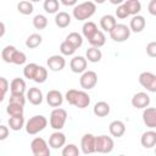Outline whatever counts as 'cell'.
<instances>
[{"mask_svg": "<svg viewBox=\"0 0 156 156\" xmlns=\"http://www.w3.org/2000/svg\"><path fill=\"white\" fill-rule=\"evenodd\" d=\"M29 1H32V2H38V1H40V0H29Z\"/></svg>", "mask_w": 156, "mask_h": 156, "instance_id": "cell-52", "label": "cell"}, {"mask_svg": "<svg viewBox=\"0 0 156 156\" xmlns=\"http://www.w3.org/2000/svg\"><path fill=\"white\" fill-rule=\"evenodd\" d=\"M55 24L58 28H66L71 24V16L65 12V11H60L56 13L55 16Z\"/></svg>", "mask_w": 156, "mask_h": 156, "instance_id": "cell-23", "label": "cell"}, {"mask_svg": "<svg viewBox=\"0 0 156 156\" xmlns=\"http://www.w3.org/2000/svg\"><path fill=\"white\" fill-rule=\"evenodd\" d=\"M108 130H110V134L115 138H121L124 133H126V124L119 121V119H116V121H112L108 126Z\"/></svg>", "mask_w": 156, "mask_h": 156, "instance_id": "cell-18", "label": "cell"}, {"mask_svg": "<svg viewBox=\"0 0 156 156\" xmlns=\"http://www.w3.org/2000/svg\"><path fill=\"white\" fill-rule=\"evenodd\" d=\"M98 83V74L94 71H85L79 78V84L84 90L93 89Z\"/></svg>", "mask_w": 156, "mask_h": 156, "instance_id": "cell-9", "label": "cell"}, {"mask_svg": "<svg viewBox=\"0 0 156 156\" xmlns=\"http://www.w3.org/2000/svg\"><path fill=\"white\" fill-rule=\"evenodd\" d=\"M4 33H5V24H4V23H1V34H0V35L2 37V35H4Z\"/></svg>", "mask_w": 156, "mask_h": 156, "instance_id": "cell-50", "label": "cell"}, {"mask_svg": "<svg viewBox=\"0 0 156 156\" xmlns=\"http://www.w3.org/2000/svg\"><path fill=\"white\" fill-rule=\"evenodd\" d=\"M65 144H66V135L60 130L51 133V135L49 136V145L52 149H60Z\"/></svg>", "mask_w": 156, "mask_h": 156, "instance_id": "cell-17", "label": "cell"}, {"mask_svg": "<svg viewBox=\"0 0 156 156\" xmlns=\"http://www.w3.org/2000/svg\"><path fill=\"white\" fill-rule=\"evenodd\" d=\"M66 101L72 105L76 106L78 108H85L89 106L90 104V96L87 91L84 90H77V89H69L66 95H65Z\"/></svg>", "mask_w": 156, "mask_h": 156, "instance_id": "cell-1", "label": "cell"}, {"mask_svg": "<svg viewBox=\"0 0 156 156\" xmlns=\"http://www.w3.org/2000/svg\"><path fill=\"white\" fill-rule=\"evenodd\" d=\"M66 40L69 41L76 49H79V48L83 45V37H82L79 33H77V32L69 33V34L66 37Z\"/></svg>", "mask_w": 156, "mask_h": 156, "instance_id": "cell-32", "label": "cell"}, {"mask_svg": "<svg viewBox=\"0 0 156 156\" xmlns=\"http://www.w3.org/2000/svg\"><path fill=\"white\" fill-rule=\"evenodd\" d=\"M48 126V119L43 115H35L30 117L26 123V132L30 135L38 134L39 132L44 130Z\"/></svg>", "mask_w": 156, "mask_h": 156, "instance_id": "cell-3", "label": "cell"}, {"mask_svg": "<svg viewBox=\"0 0 156 156\" xmlns=\"http://www.w3.org/2000/svg\"><path fill=\"white\" fill-rule=\"evenodd\" d=\"M46 78H48V69L45 67H43V66H39L33 80L35 83H39L40 84V83H44L46 80Z\"/></svg>", "mask_w": 156, "mask_h": 156, "instance_id": "cell-39", "label": "cell"}, {"mask_svg": "<svg viewBox=\"0 0 156 156\" xmlns=\"http://www.w3.org/2000/svg\"><path fill=\"white\" fill-rule=\"evenodd\" d=\"M16 50H17V49H16L13 45H7V46H5V48L2 49V51H1V57H2V60H4L6 63H11L12 57H13V54H15Z\"/></svg>", "mask_w": 156, "mask_h": 156, "instance_id": "cell-35", "label": "cell"}, {"mask_svg": "<svg viewBox=\"0 0 156 156\" xmlns=\"http://www.w3.org/2000/svg\"><path fill=\"white\" fill-rule=\"evenodd\" d=\"M139 84L147 91L156 93V74L151 72H141L139 74Z\"/></svg>", "mask_w": 156, "mask_h": 156, "instance_id": "cell-8", "label": "cell"}, {"mask_svg": "<svg viewBox=\"0 0 156 156\" xmlns=\"http://www.w3.org/2000/svg\"><path fill=\"white\" fill-rule=\"evenodd\" d=\"M146 54L150 57H155L156 58V41H150L146 45Z\"/></svg>", "mask_w": 156, "mask_h": 156, "instance_id": "cell-45", "label": "cell"}, {"mask_svg": "<svg viewBox=\"0 0 156 156\" xmlns=\"http://www.w3.org/2000/svg\"><path fill=\"white\" fill-rule=\"evenodd\" d=\"M95 139L96 136L90 134V133H87L82 136L80 139V149L83 151V154L85 155H89V154H94L96 152V149H95Z\"/></svg>", "mask_w": 156, "mask_h": 156, "instance_id": "cell-10", "label": "cell"}, {"mask_svg": "<svg viewBox=\"0 0 156 156\" xmlns=\"http://www.w3.org/2000/svg\"><path fill=\"white\" fill-rule=\"evenodd\" d=\"M41 41H43L41 35L38 33H33L26 39V46L28 49H35L41 44Z\"/></svg>", "mask_w": 156, "mask_h": 156, "instance_id": "cell-31", "label": "cell"}, {"mask_svg": "<svg viewBox=\"0 0 156 156\" xmlns=\"http://www.w3.org/2000/svg\"><path fill=\"white\" fill-rule=\"evenodd\" d=\"M117 24V21H116V17L112 16V15H104L101 18H100V27L102 28V30L105 32H111L115 26Z\"/></svg>", "mask_w": 156, "mask_h": 156, "instance_id": "cell-21", "label": "cell"}, {"mask_svg": "<svg viewBox=\"0 0 156 156\" xmlns=\"http://www.w3.org/2000/svg\"><path fill=\"white\" fill-rule=\"evenodd\" d=\"M123 4L126 5L129 15H132V16L138 15L141 10V4H140L139 0H126Z\"/></svg>", "mask_w": 156, "mask_h": 156, "instance_id": "cell-29", "label": "cell"}, {"mask_svg": "<svg viewBox=\"0 0 156 156\" xmlns=\"http://www.w3.org/2000/svg\"><path fill=\"white\" fill-rule=\"evenodd\" d=\"M76 48L69 43V41H67V40H63L62 43H61V45H60V51H61V54L62 55H65V56H71V55H73L74 52H76Z\"/></svg>", "mask_w": 156, "mask_h": 156, "instance_id": "cell-38", "label": "cell"}, {"mask_svg": "<svg viewBox=\"0 0 156 156\" xmlns=\"http://www.w3.org/2000/svg\"><path fill=\"white\" fill-rule=\"evenodd\" d=\"M50 145L45 139L37 136L30 141V150L34 156H50Z\"/></svg>", "mask_w": 156, "mask_h": 156, "instance_id": "cell-6", "label": "cell"}, {"mask_svg": "<svg viewBox=\"0 0 156 156\" xmlns=\"http://www.w3.org/2000/svg\"><path fill=\"white\" fill-rule=\"evenodd\" d=\"M145 26H146V21H145V18H144L141 15H135V16H133V18L130 20V23H129V28H130V30L134 32V33H140V32H143L144 28H145Z\"/></svg>", "mask_w": 156, "mask_h": 156, "instance_id": "cell-19", "label": "cell"}, {"mask_svg": "<svg viewBox=\"0 0 156 156\" xmlns=\"http://www.w3.org/2000/svg\"><path fill=\"white\" fill-rule=\"evenodd\" d=\"M93 112L98 117H105L110 113V105L106 101H98L93 107Z\"/></svg>", "mask_w": 156, "mask_h": 156, "instance_id": "cell-24", "label": "cell"}, {"mask_svg": "<svg viewBox=\"0 0 156 156\" xmlns=\"http://www.w3.org/2000/svg\"><path fill=\"white\" fill-rule=\"evenodd\" d=\"M46 63H48L49 69H51L54 72H60V71H62L65 68L66 60H65V57L62 55H52V56H50L48 58Z\"/></svg>", "mask_w": 156, "mask_h": 156, "instance_id": "cell-11", "label": "cell"}, {"mask_svg": "<svg viewBox=\"0 0 156 156\" xmlns=\"http://www.w3.org/2000/svg\"><path fill=\"white\" fill-rule=\"evenodd\" d=\"M87 65H88V60H87V57H83V56H74L69 62V67H71V71L73 73L85 72Z\"/></svg>", "mask_w": 156, "mask_h": 156, "instance_id": "cell-12", "label": "cell"}, {"mask_svg": "<svg viewBox=\"0 0 156 156\" xmlns=\"http://www.w3.org/2000/svg\"><path fill=\"white\" fill-rule=\"evenodd\" d=\"M155 154H156V145H155Z\"/></svg>", "mask_w": 156, "mask_h": 156, "instance_id": "cell-53", "label": "cell"}, {"mask_svg": "<svg viewBox=\"0 0 156 156\" xmlns=\"http://www.w3.org/2000/svg\"><path fill=\"white\" fill-rule=\"evenodd\" d=\"M140 144L145 149L155 147V145H156V132L152 130V129L144 132L141 134V138H140Z\"/></svg>", "mask_w": 156, "mask_h": 156, "instance_id": "cell-16", "label": "cell"}, {"mask_svg": "<svg viewBox=\"0 0 156 156\" xmlns=\"http://www.w3.org/2000/svg\"><path fill=\"white\" fill-rule=\"evenodd\" d=\"M24 126V117L23 115L22 116H10L9 118V127L10 129L17 132V130H21Z\"/></svg>", "mask_w": 156, "mask_h": 156, "instance_id": "cell-27", "label": "cell"}, {"mask_svg": "<svg viewBox=\"0 0 156 156\" xmlns=\"http://www.w3.org/2000/svg\"><path fill=\"white\" fill-rule=\"evenodd\" d=\"M0 83H1V98H0V100L2 101L5 95H6V93H7V90H9V88H10V84H9V82H7V79L5 77L0 78Z\"/></svg>", "mask_w": 156, "mask_h": 156, "instance_id": "cell-44", "label": "cell"}, {"mask_svg": "<svg viewBox=\"0 0 156 156\" xmlns=\"http://www.w3.org/2000/svg\"><path fill=\"white\" fill-rule=\"evenodd\" d=\"M132 105L135 108H146L150 105V96L144 91H139L133 95Z\"/></svg>", "mask_w": 156, "mask_h": 156, "instance_id": "cell-13", "label": "cell"}, {"mask_svg": "<svg viewBox=\"0 0 156 156\" xmlns=\"http://www.w3.org/2000/svg\"><path fill=\"white\" fill-rule=\"evenodd\" d=\"M27 99L32 105H40L43 102V93L39 88L32 87L27 91Z\"/></svg>", "mask_w": 156, "mask_h": 156, "instance_id": "cell-20", "label": "cell"}, {"mask_svg": "<svg viewBox=\"0 0 156 156\" xmlns=\"http://www.w3.org/2000/svg\"><path fill=\"white\" fill-rule=\"evenodd\" d=\"M79 149L77 145L74 144H67L63 149H62V155L63 156H78L79 155Z\"/></svg>", "mask_w": 156, "mask_h": 156, "instance_id": "cell-40", "label": "cell"}, {"mask_svg": "<svg viewBox=\"0 0 156 156\" xmlns=\"http://www.w3.org/2000/svg\"><path fill=\"white\" fill-rule=\"evenodd\" d=\"M6 112L9 113V116H22L23 115V106L18 105V104L9 102V105L6 107Z\"/></svg>", "mask_w": 156, "mask_h": 156, "instance_id": "cell-37", "label": "cell"}, {"mask_svg": "<svg viewBox=\"0 0 156 156\" xmlns=\"http://www.w3.org/2000/svg\"><path fill=\"white\" fill-rule=\"evenodd\" d=\"M143 122L150 129L156 128V107L144 108V111H143Z\"/></svg>", "mask_w": 156, "mask_h": 156, "instance_id": "cell-14", "label": "cell"}, {"mask_svg": "<svg viewBox=\"0 0 156 156\" xmlns=\"http://www.w3.org/2000/svg\"><path fill=\"white\" fill-rule=\"evenodd\" d=\"M67 119V111L61 107H55L50 113V127L55 130H61Z\"/></svg>", "mask_w": 156, "mask_h": 156, "instance_id": "cell-4", "label": "cell"}, {"mask_svg": "<svg viewBox=\"0 0 156 156\" xmlns=\"http://www.w3.org/2000/svg\"><path fill=\"white\" fill-rule=\"evenodd\" d=\"M112 5H121V4H123L126 0H108Z\"/></svg>", "mask_w": 156, "mask_h": 156, "instance_id": "cell-49", "label": "cell"}, {"mask_svg": "<svg viewBox=\"0 0 156 156\" xmlns=\"http://www.w3.org/2000/svg\"><path fill=\"white\" fill-rule=\"evenodd\" d=\"M46 102L51 107H60L62 105V102H63L62 93L60 90H56V89L49 90L48 94H46Z\"/></svg>", "mask_w": 156, "mask_h": 156, "instance_id": "cell-15", "label": "cell"}, {"mask_svg": "<svg viewBox=\"0 0 156 156\" xmlns=\"http://www.w3.org/2000/svg\"><path fill=\"white\" fill-rule=\"evenodd\" d=\"M43 7L48 13H57L60 10V2L58 0H45Z\"/></svg>", "mask_w": 156, "mask_h": 156, "instance_id": "cell-34", "label": "cell"}, {"mask_svg": "<svg viewBox=\"0 0 156 156\" xmlns=\"http://www.w3.org/2000/svg\"><path fill=\"white\" fill-rule=\"evenodd\" d=\"M96 11V4L94 1H84L73 7L72 15L78 21L89 20Z\"/></svg>", "mask_w": 156, "mask_h": 156, "instance_id": "cell-2", "label": "cell"}, {"mask_svg": "<svg viewBox=\"0 0 156 156\" xmlns=\"http://www.w3.org/2000/svg\"><path fill=\"white\" fill-rule=\"evenodd\" d=\"M33 10H34L33 4H32V1H29V0H22V1H20V2L17 4V11H18L21 15H24V16L30 15V13L33 12Z\"/></svg>", "mask_w": 156, "mask_h": 156, "instance_id": "cell-30", "label": "cell"}, {"mask_svg": "<svg viewBox=\"0 0 156 156\" xmlns=\"http://www.w3.org/2000/svg\"><path fill=\"white\" fill-rule=\"evenodd\" d=\"M60 1L65 6H74L78 2V0H60Z\"/></svg>", "mask_w": 156, "mask_h": 156, "instance_id": "cell-48", "label": "cell"}, {"mask_svg": "<svg viewBox=\"0 0 156 156\" xmlns=\"http://www.w3.org/2000/svg\"><path fill=\"white\" fill-rule=\"evenodd\" d=\"M88 41H89V44H90L91 46L101 48V46L105 45V43H106V37H105V34H104L102 30H98L91 38L88 39Z\"/></svg>", "mask_w": 156, "mask_h": 156, "instance_id": "cell-26", "label": "cell"}, {"mask_svg": "<svg viewBox=\"0 0 156 156\" xmlns=\"http://www.w3.org/2000/svg\"><path fill=\"white\" fill-rule=\"evenodd\" d=\"M85 57H87V60H88L89 62L95 63V62H99V61L101 60L102 52H101V50H100L99 48L91 46V48L87 49V51H85Z\"/></svg>", "mask_w": 156, "mask_h": 156, "instance_id": "cell-25", "label": "cell"}, {"mask_svg": "<svg viewBox=\"0 0 156 156\" xmlns=\"http://www.w3.org/2000/svg\"><path fill=\"white\" fill-rule=\"evenodd\" d=\"M9 133H10L9 128H7L6 126L1 124V126H0V140H5V139L9 136Z\"/></svg>", "mask_w": 156, "mask_h": 156, "instance_id": "cell-46", "label": "cell"}, {"mask_svg": "<svg viewBox=\"0 0 156 156\" xmlns=\"http://www.w3.org/2000/svg\"><path fill=\"white\" fill-rule=\"evenodd\" d=\"M26 61H27V56H26V54L22 52V51H20V50H16L15 54H13V57H12L11 63H15V65L21 66V65L26 63Z\"/></svg>", "mask_w": 156, "mask_h": 156, "instance_id": "cell-41", "label": "cell"}, {"mask_svg": "<svg viewBox=\"0 0 156 156\" xmlns=\"http://www.w3.org/2000/svg\"><path fill=\"white\" fill-rule=\"evenodd\" d=\"M33 26L35 29H45L48 26V18L44 15H35L33 17Z\"/></svg>", "mask_w": 156, "mask_h": 156, "instance_id": "cell-36", "label": "cell"}, {"mask_svg": "<svg viewBox=\"0 0 156 156\" xmlns=\"http://www.w3.org/2000/svg\"><path fill=\"white\" fill-rule=\"evenodd\" d=\"M38 67H39V65H37V63H34V62H32V63H27L26 66H24V68H23V76L27 78V79H34V77H35V73H37V71H38Z\"/></svg>", "mask_w": 156, "mask_h": 156, "instance_id": "cell-33", "label": "cell"}, {"mask_svg": "<svg viewBox=\"0 0 156 156\" xmlns=\"http://www.w3.org/2000/svg\"><path fill=\"white\" fill-rule=\"evenodd\" d=\"M98 30H99V29H98V26H96L94 22H91V21L85 22V23L83 24V27H82V32H83V35H84L85 39L91 38Z\"/></svg>", "mask_w": 156, "mask_h": 156, "instance_id": "cell-28", "label": "cell"}, {"mask_svg": "<svg viewBox=\"0 0 156 156\" xmlns=\"http://www.w3.org/2000/svg\"><path fill=\"white\" fill-rule=\"evenodd\" d=\"M9 102H11V104H18V105L24 106L26 98H24L23 94H11L10 98H9Z\"/></svg>", "mask_w": 156, "mask_h": 156, "instance_id": "cell-42", "label": "cell"}, {"mask_svg": "<svg viewBox=\"0 0 156 156\" xmlns=\"http://www.w3.org/2000/svg\"><path fill=\"white\" fill-rule=\"evenodd\" d=\"M113 146H115V143H113V139L111 136H107V135H98L96 139H95V149H96V152H100V154H108L113 150Z\"/></svg>", "mask_w": 156, "mask_h": 156, "instance_id": "cell-7", "label": "cell"}, {"mask_svg": "<svg viewBox=\"0 0 156 156\" xmlns=\"http://www.w3.org/2000/svg\"><path fill=\"white\" fill-rule=\"evenodd\" d=\"M106 0H94V2L95 4H98V5H101V4H104Z\"/></svg>", "mask_w": 156, "mask_h": 156, "instance_id": "cell-51", "label": "cell"}, {"mask_svg": "<svg viewBox=\"0 0 156 156\" xmlns=\"http://www.w3.org/2000/svg\"><path fill=\"white\" fill-rule=\"evenodd\" d=\"M11 94H24L26 91V82L22 78H15L10 83Z\"/></svg>", "mask_w": 156, "mask_h": 156, "instance_id": "cell-22", "label": "cell"}, {"mask_svg": "<svg viewBox=\"0 0 156 156\" xmlns=\"http://www.w3.org/2000/svg\"><path fill=\"white\" fill-rule=\"evenodd\" d=\"M147 11L150 15L156 16V0H150V2L147 5Z\"/></svg>", "mask_w": 156, "mask_h": 156, "instance_id": "cell-47", "label": "cell"}, {"mask_svg": "<svg viewBox=\"0 0 156 156\" xmlns=\"http://www.w3.org/2000/svg\"><path fill=\"white\" fill-rule=\"evenodd\" d=\"M116 16L118 18H121V20H124V18H127L129 16V12H128V10H127V7H126L124 4H121V5L117 6V9H116Z\"/></svg>", "mask_w": 156, "mask_h": 156, "instance_id": "cell-43", "label": "cell"}, {"mask_svg": "<svg viewBox=\"0 0 156 156\" xmlns=\"http://www.w3.org/2000/svg\"><path fill=\"white\" fill-rule=\"evenodd\" d=\"M130 28L127 26V24H123V23H117L115 26V28L110 32V37L113 41H117V43H123L126 41L129 37H130Z\"/></svg>", "mask_w": 156, "mask_h": 156, "instance_id": "cell-5", "label": "cell"}]
</instances>
